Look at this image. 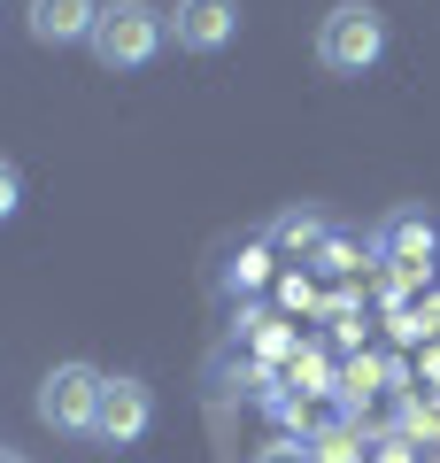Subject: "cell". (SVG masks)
<instances>
[{
  "label": "cell",
  "instance_id": "3",
  "mask_svg": "<svg viewBox=\"0 0 440 463\" xmlns=\"http://www.w3.org/2000/svg\"><path fill=\"white\" fill-rule=\"evenodd\" d=\"M100 386H109V371H93V364H54L47 379H39V417H47L54 432H93V425H100Z\"/></svg>",
  "mask_w": 440,
  "mask_h": 463
},
{
  "label": "cell",
  "instance_id": "12",
  "mask_svg": "<svg viewBox=\"0 0 440 463\" xmlns=\"http://www.w3.org/2000/svg\"><path fill=\"white\" fill-rule=\"evenodd\" d=\"M371 463H417V456H409V440H378V456Z\"/></svg>",
  "mask_w": 440,
  "mask_h": 463
},
{
  "label": "cell",
  "instance_id": "14",
  "mask_svg": "<svg viewBox=\"0 0 440 463\" xmlns=\"http://www.w3.org/2000/svg\"><path fill=\"white\" fill-rule=\"evenodd\" d=\"M0 463H24V456H8V448H0Z\"/></svg>",
  "mask_w": 440,
  "mask_h": 463
},
{
  "label": "cell",
  "instance_id": "13",
  "mask_svg": "<svg viewBox=\"0 0 440 463\" xmlns=\"http://www.w3.org/2000/svg\"><path fill=\"white\" fill-rule=\"evenodd\" d=\"M409 332H440V301H433V309H425V317H417V325H409Z\"/></svg>",
  "mask_w": 440,
  "mask_h": 463
},
{
  "label": "cell",
  "instance_id": "8",
  "mask_svg": "<svg viewBox=\"0 0 440 463\" xmlns=\"http://www.w3.org/2000/svg\"><path fill=\"white\" fill-rule=\"evenodd\" d=\"M317 463H363V440H356V432H348V425H332V432H317Z\"/></svg>",
  "mask_w": 440,
  "mask_h": 463
},
{
  "label": "cell",
  "instance_id": "10",
  "mask_svg": "<svg viewBox=\"0 0 440 463\" xmlns=\"http://www.w3.org/2000/svg\"><path fill=\"white\" fill-rule=\"evenodd\" d=\"M255 463H317V448H310V440H271Z\"/></svg>",
  "mask_w": 440,
  "mask_h": 463
},
{
  "label": "cell",
  "instance_id": "4",
  "mask_svg": "<svg viewBox=\"0 0 440 463\" xmlns=\"http://www.w3.org/2000/svg\"><path fill=\"white\" fill-rule=\"evenodd\" d=\"M147 425H155V394H147V379L116 371V379L100 386V425H93V440L131 448V440H147Z\"/></svg>",
  "mask_w": 440,
  "mask_h": 463
},
{
  "label": "cell",
  "instance_id": "5",
  "mask_svg": "<svg viewBox=\"0 0 440 463\" xmlns=\"http://www.w3.org/2000/svg\"><path fill=\"white\" fill-rule=\"evenodd\" d=\"M232 32H240V0H178V8H170V39H178L186 54L232 47Z\"/></svg>",
  "mask_w": 440,
  "mask_h": 463
},
{
  "label": "cell",
  "instance_id": "7",
  "mask_svg": "<svg viewBox=\"0 0 440 463\" xmlns=\"http://www.w3.org/2000/svg\"><path fill=\"white\" fill-rule=\"evenodd\" d=\"M433 248H440V232H433V216H417V209H402V216H387V224H378V255L402 270V286L433 263Z\"/></svg>",
  "mask_w": 440,
  "mask_h": 463
},
{
  "label": "cell",
  "instance_id": "1",
  "mask_svg": "<svg viewBox=\"0 0 440 463\" xmlns=\"http://www.w3.org/2000/svg\"><path fill=\"white\" fill-rule=\"evenodd\" d=\"M163 39H170V16L155 8V0H109L85 47H93L100 70H147L155 54H163Z\"/></svg>",
  "mask_w": 440,
  "mask_h": 463
},
{
  "label": "cell",
  "instance_id": "11",
  "mask_svg": "<svg viewBox=\"0 0 440 463\" xmlns=\"http://www.w3.org/2000/svg\"><path fill=\"white\" fill-rule=\"evenodd\" d=\"M278 240H286V248H310V240H317V216H286V224H278Z\"/></svg>",
  "mask_w": 440,
  "mask_h": 463
},
{
  "label": "cell",
  "instance_id": "2",
  "mask_svg": "<svg viewBox=\"0 0 440 463\" xmlns=\"http://www.w3.org/2000/svg\"><path fill=\"white\" fill-rule=\"evenodd\" d=\"M378 54H387V16H378L371 0H332L325 24H317V62L332 78H363Z\"/></svg>",
  "mask_w": 440,
  "mask_h": 463
},
{
  "label": "cell",
  "instance_id": "6",
  "mask_svg": "<svg viewBox=\"0 0 440 463\" xmlns=\"http://www.w3.org/2000/svg\"><path fill=\"white\" fill-rule=\"evenodd\" d=\"M100 8H109V0H32L24 24H32L39 47H78V39H93Z\"/></svg>",
  "mask_w": 440,
  "mask_h": 463
},
{
  "label": "cell",
  "instance_id": "9",
  "mask_svg": "<svg viewBox=\"0 0 440 463\" xmlns=\"http://www.w3.org/2000/svg\"><path fill=\"white\" fill-rule=\"evenodd\" d=\"M16 209H24V170L8 163V155H0V224H8Z\"/></svg>",
  "mask_w": 440,
  "mask_h": 463
}]
</instances>
